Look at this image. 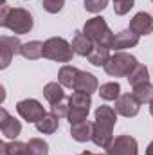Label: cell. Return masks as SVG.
<instances>
[{"mask_svg":"<svg viewBox=\"0 0 153 155\" xmlns=\"http://www.w3.org/2000/svg\"><path fill=\"white\" fill-rule=\"evenodd\" d=\"M20 49H22V43L16 36H2L0 38V67L7 69L13 56L20 54Z\"/></svg>","mask_w":153,"mask_h":155,"instance_id":"9c48e42d","label":"cell"},{"mask_svg":"<svg viewBox=\"0 0 153 155\" xmlns=\"http://www.w3.org/2000/svg\"><path fill=\"white\" fill-rule=\"evenodd\" d=\"M58 126H60V117L56 116V114H52V112L47 114L43 119H40L38 123H36V128L41 134H54L58 130Z\"/></svg>","mask_w":153,"mask_h":155,"instance_id":"44dd1931","label":"cell"},{"mask_svg":"<svg viewBox=\"0 0 153 155\" xmlns=\"http://www.w3.org/2000/svg\"><path fill=\"white\" fill-rule=\"evenodd\" d=\"M139 108H141V103L135 99L133 94H122L119 96V99L115 101V112L119 116L124 117H133L139 114Z\"/></svg>","mask_w":153,"mask_h":155,"instance_id":"30bf717a","label":"cell"},{"mask_svg":"<svg viewBox=\"0 0 153 155\" xmlns=\"http://www.w3.org/2000/svg\"><path fill=\"white\" fill-rule=\"evenodd\" d=\"M0 130L4 134V137L16 139L22 132V124H20V121H16L15 117L9 116L5 108H0Z\"/></svg>","mask_w":153,"mask_h":155,"instance_id":"7c38bea8","label":"cell"},{"mask_svg":"<svg viewBox=\"0 0 153 155\" xmlns=\"http://www.w3.org/2000/svg\"><path fill=\"white\" fill-rule=\"evenodd\" d=\"M74 90L90 96L92 92L97 90V79H96V76H92L90 72H83L81 71L77 79H76V83H74Z\"/></svg>","mask_w":153,"mask_h":155,"instance_id":"5bb4252c","label":"cell"},{"mask_svg":"<svg viewBox=\"0 0 153 155\" xmlns=\"http://www.w3.org/2000/svg\"><path fill=\"white\" fill-rule=\"evenodd\" d=\"M115 121H117V112L112 107L101 105L96 110V123H94V132H92V141L96 146L106 148L112 143L114 139L112 130H114Z\"/></svg>","mask_w":153,"mask_h":155,"instance_id":"6da1fadb","label":"cell"},{"mask_svg":"<svg viewBox=\"0 0 153 155\" xmlns=\"http://www.w3.org/2000/svg\"><path fill=\"white\" fill-rule=\"evenodd\" d=\"M0 24L7 29H11L15 35H25L33 29L34 20L33 15L22 7H9L5 0H2V13H0Z\"/></svg>","mask_w":153,"mask_h":155,"instance_id":"7a4b0ae2","label":"cell"},{"mask_svg":"<svg viewBox=\"0 0 153 155\" xmlns=\"http://www.w3.org/2000/svg\"><path fill=\"white\" fill-rule=\"evenodd\" d=\"M27 152L31 155H47L49 153V144L43 139H31L27 143Z\"/></svg>","mask_w":153,"mask_h":155,"instance_id":"d4e9b609","label":"cell"},{"mask_svg":"<svg viewBox=\"0 0 153 155\" xmlns=\"http://www.w3.org/2000/svg\"><path fill=\"white\" fill-rule=\"evenodd\" d=\"M103 155H108V153H103Z\"/></svg>","mask_w":153,"mask_h":155,"instance_id":"836d02e7","label":"cell"},{"mask_svg":"<svg viewBox=\"0 0 153 155\" xmlns=\"http://www.w3.org/2000/svg\"><path fill=\"white\" fill-rule=\"evenodd\" d=\"M133 96H135V99L142 105V103H151L153 99V85L148 81V83H142V85H137V87H133V92H132Z\"/></svg>","mask_w":153,"mask_h":155,"instance_id":"603a6c76","label":"cell"},{"mask_svg":"<svg viewBox=\"0 0 153 155\" xmlns=\"http://www.w3.org/2000/svg\"><path fill=\"white\" fill-rule=\"evenodd\" d=\"M92 132H94V123H90V121H81V123L70 124V135H72V139H76L79 143L90 141Z\"/></svg>","mask_w":153,"mask_h":155,"instance_id":"2e32d148","label":"cell"},{"mask_svg":"<svg viewBox=\"0 0 153 155\" xmlns=\"http://www.w3.org/2000/svg\"><path fill=\"white\" fill-rule=\"evenodd\" d=\"M130 31L137 36H146L153 33V16L150 13H137L130 22Z\"/></svg>","mask_w":153,"mask_h":155,"instance_id":"8fae6325","label":"cell"},{"mask_svg":"<svg viewBox=\"0 0 153 155\" xmlns=\"http://www.w3.org/2000/svg\"><path fill=\"white\" fill-rule=\"evenodd\" d=\"M110 47H105V45H94L92 52L88 54V61L96 67H105L108 63V60L112 58L110 56Z\"/></svg>","mask_w":153,"mask_h":155,"instance_id":"e0dca14e","label":"cell"},{"mask_svg":"<svg viewBox=\"0 0 153 155\" xmlns=\"http://www.w3.org/2000/svg\"><path fill=\"white\" fill-rule=\"evenodd\" d=\"M16 112L20 114L22 119H25L29 123H34V124L38 123L40 119H43V117L47 116L45 108L41 107V103H38L36 99H24V101H20L16 105Z\"/></svg>","mask_w":153,"mask_h":155,"instance_id":"52a82bcc","label":"cell"},{"mask_svg":"<svg viewBox=\"0 0 153 155\" xmlns=\"http://www.w3.org/2000/svg\"><path fill=\"white\" fill-rule=\"evenodd\" d=\"M150 114L153 116V99H151V103H150Z\"/></svg>","mask_w":153,"mask_h":155,"instance_id":"1f68e13d","label":"cell"},{"mask_svg":"<svg viewBox=\"0 0 153 155\" xmlns=\"http://www.w3.org/2000/svg\"><path fill=\"white\" fill-rule=\"evenodd\" d=\"M72 49H74V52L79 54V56H86L88 58V54L92 52V49H94V41L88 38L85 33H81V31H76L74 33V38H72Z\"/></svg>","mask_w":153,"mask_h":155,"instance_id":"9a60e30c","label":"cell"},{"mask_svg":"<svg viewBox=\"0 0 153 155\" xmlns=\"http://www.w3.org/2000/svg\"><path fill=\"white\" fill-rule=\"evenodd\" d=\"M108 155H139L137 141L130 135H119L112 139V143L106 146Z\"/></svg>","mask_w":153,"mask_h":155,"instance_id":"ba28073f","label":"cell"},{"mask_svg":"<svg viewBox=\"0 0 153 155\" xmlns=\"http://www.w3.org/2000/svg\"><path fill=\"white\" fill-rule=\"evenodd\" d=\"M99 96H101L105 101H117L119 96H121V87H119V83H117V81H110V83L101 85Z\"/></svg>","mask_w":153,"mask_h":155,"instance_id":"cb8c5ba5","label":"cell"},{"mask_svg":"<svg viewBox=\"0 0 153 155\" xmlns=\"http://www.w3.org/2000/svg\"><path fill=\"white\" fill-rule=\"evenodd\" d=\"M79 155H94L92 152H83V153H79Z\"/></svg>","mask_w":153,"mask_h":155,"instance_id":"d6a6232c","label":"cell"},{"mask_svg":"<svg viewBox=\"0 0 153 155\" xmlns=\"http://www.w3.org/2000/svg\"><path fill=\"white\" fill-rule=\"evenodd\" d=\"M69 103H70V108H69V121L70 124L74 123H81V121H86L88 112H90V96L88 94H81V92H74L70 97H69Z\"/></svg>","mask_w":153,"mask_h":155,"instance_id":"8992f818","label":"cell"},{"mask_svg":"<svg viewBox=\"0 0 153 155\" xmlns=\"http://www.w3.org/2000/svg\"><path fill=\"white\" fill-rule=\"evenodd\" d=\"M128 81L132 87H137V85H142V83H148L150 81V72H148V67L144 65H137L130 74H128Z\"/></svg>","mask_w":153,"mask_h":155,"instance_id":"7402d4cb","label":"cell"},{"mask_svg":"<svg viewBox=\"0 0 153 155\" xmlns=\"http://www.w3.org/2000/svg\"><path fill=\"white\" fill-rule=\"evenodd\" d=\"M137 43H139V36H137L135 33H132L130 29H126V31H122V33L114 35V40H112L110 49H117V51H121V49H130V47H135Z\"/></svg>","mask_w":153,"mask_h":155,"instance_id":"4fadbf2b","label":"cell"},{"mask_svg":"<svg viewBox=\"0 0 153 155\" xmlns=\"http://www.w3.org/2000/svg\"><path fill=\"white\" fill-rule=\"evenodd\" d=\"M79 72H81V71L76 69V67H72V65H63V67L60 69V74H58L60 85L69 87V88H74V83H76Z\"/></svg>","mask_w":153,"mask_h":155,"instance_id":"ac0fdd59","label":"cell"},{"mask_svg":"<svg viewBox=\"0 0 153 155\" xmlns=\"http://www.w3.org/2000/svg\"><path fill=\"white\" fill-rule=\"evenodd\" d=\"M69 108H70V103L69 99H63L56 105H52V114H56L58 117H67L69 116Z\"/></svg>","mask_w":153,"mask_h":155,"instance_id":"4316f807","label":"cell"},{"mask_svg":"<svg viewBox=\"0 0 153 155\" xmlns=\"http://www.w3.org/2000/svg\"><path fill=\"white\" fill-rule=\"evenodd\" d=\"M43 96L45 99L50 103V105H56L60 101L65 99V92H63V85H58V83H47L43 87Z\"/></svg>","mask_w":153,"mask_h":155,"instance_id":"d6986e66","label":"cell"},{"mask_svg":"<svg viewBox=\"0 0 153 155\" xmlns=\"http://www.w3.org/2000/svg\"><path fill=\"white\" fill-rule=\"evenodd\" d=\"M20 54L27 60H38L43 56V43L41 41H27V43H22V49H20Z\"/></svg>","mask_w":153,"mask_h":155,"instance_id":"ffe728a7","label":"cell"},{"mask_svg":"<svg viewBox=\"0 0 153 155\" xmlns=\"http://www.w3.org/2000/svg\"><path fill=\"white\" fill-rule=\"evenodd\" d=\"M74 49L72 45L63 38H49L43 43V58L58 61V63H69L72 60Z\"/></svg>","mask_w":153,"mask_h":155,"instance_id":"277c9868","label":"cell"},{"mask_svg":"<svg viewBox=\"0 0 153 155\" xmlns=\"http://www.w3.org/2000/svg\"><path fill=\"white\" fill-rule=\"evenodd\" d=\"M20 155H31V153H29V152H27V144H25V150H24V152H22V153H20Z\"/></svg>","mask_w":153,"mask_h":155,"instance_id":"4dcf8cb0","label":"cell"},{"mask_svg":"<svg viewBox=\"0 0 153 155\" xmlns=\"http://www.w3.org/2000/svg\"><path fill=\"white\" fill-rule=\"evenodd\" d=\"M137 65L139 63H137V60L132 54L115 52L114 56L108 60V63L105 65V71H106L108 76H112V78H122V76H128Z\"/></svg>","mask_w":153,"mask_h":155,"instance_id":"5b68a950","label":"cell"},{"mask_svg":"<svg viewBox=\"0 0 153 155\" xmlns=\"http://www.w3.org/2000/svg\"><path fill=\"white\" fill-rule=\"evenodd\" d=\"M146 155H153V141L148 144V148H146Z\"/></svg>","mask_w":153,"mask_h":155,"instance_id":"f546056e","label":"cell"},{"mask_svg":"<svg viewBox=\"0 0 153 155\" xmlns=\"http://www.w3.org/2000/svg\"><path fill=\"white\" fill-rule=\"evenodd\" d=\"M63 4H65V0H43V9H45L47 13L54 15V13L61 11Z\"/></svg>","mask_w":153,"mask_h":155,"instance_id":"f1b7e54d","label":"cell"},{"mask_svg":"<svg viewBox=\"0 0 153 155\" xmlns=\"http://www.w3.org/2000/svg\"><path fill=\"white\" fill-rule=\"evenodd\" d=\"M114 2H117V0H114Z\"/></svg>","mask_w":153,"mask_h":155,"instance_id":"e575fe53","label":"cell"},{"mask_svg":"<svg viewBox=\"0 0 153 155\" xmlns=\"http://www.w3.org/2000/svg\"><path fill=\"white\" fill-rule=\"evenodd\" d=\"M108 5V0H85V9L88 13H99Z\"/></svg>","mask_w":153,"mask_h":155,"instance_id":"484cf974","label":"cell"},{"mask_svg":"<svg viewBox=\"0 0 153 155\" xmlns=\"http://www.w3.org/2000/svg\"><path fill=\"white\" fill-rule=\"evenodd\" d=\"M83 33L92 40L96 45H105V47H110L112 45V40H114V35L106 24V20L103 16H94L90 18L85 27H83Z\"/></svg>","mask_w":153,"mask_h":155,"instance_id":"3957f363","label":"cell"},{"mask_svg":"<svg viewBox=\"0 0 153 155\" xmlns=\"http://www.w3.org/2000/svg\"><path fill=\"white\" fill-rule=\"evenodd\" d=\"M132 7H133V0H117V2H114L115 15H126Z\"/></svg>","mask_w":153,"mask_h":155,"instance_id":"83f0119b","label":"cell"}]
</instances>
